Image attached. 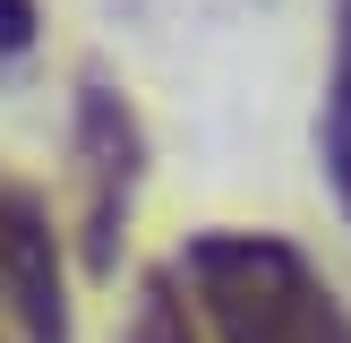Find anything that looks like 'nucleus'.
Segmentation results:
<instances>
[{
	"mask_svg": "<svg viewBox=\"0 0 351 343\" xmlns=\"http://www.w3.org/2000/svg\"><path fill=\"white\" fill-rule=\"evenodd\" d=\"M180 274L215 343H351L343 292L283 232H197Z\"/></svg>",
	"mask_w": 351,
	"mask_h": 343,
	"instance_id": "nucleus-1",
	"label": "nucleus"
},
{
	"mask_svg": "<svg viewBox=\"0 0 351 343\" xmlns=\"http://www.w3.org/2000/svg\"><path fill=\"white\" fill-rule=\"evenodd\" d=\"M137 163H146V137H137L129 95L86 78L77 86V189H86V266L95 274L120 266V223H129V198H137Z\"/></svg>",
	"mask_w": 351,
	"mask_h": 343,
	"instance_id": "nucleus-2",
	"label": "nucleus"
},
{
	"mask_svg": "<svg viewBox=\"0 0 351 343\" xmlns=\"http://www.w3.org/2000/svg\"><path fill=\"white\" fill-rule=\"evenodd\" d=\"M0 300L26 343H69V292H60V240L26 180L0 172Z\"/></svg>",
	"mask_w": 351,
	"mask_h": 343,
	"instance_id": "nucleus-3",
	"label": "nucleus"
},
{
	"mask_svg": "<svg viewBox=\"0 0 351 343\" xmlns=\"http://www.w3.org/2000/svg\"><path fill=\"white\" fill-rule=\"evenodd\" d=\"M317 146H326V180H335V198H343V215H351V0L335 9V78H326Z\"/></svg>",
	"mask_w": 351,
	"mask_h": 343,
	"instance_id": "nucleus-4",
	"label": "nucleus"
},
{
	"mask_svg": "<svg viewBox=\"0 0 351 343\" xmlns=\"http://www.w3.org/2000/svg\"><path fill=\"white\" fill-rule=\"evenodd\" d=\"M129 343H197V326H189V300H180V274H146V283H137Z\"/></svg>",
	"mask_w": 351,
	"mask_h": 343,
	"instance_id": "nucleus-5",
	"label": "nucleus"
},
{
	"mask_svg": "<svg viewBox=\"0 0 351 343\" xmlns=\"http://www.w3.org/2000/svg\"><path fill=\"white\" fill-rule=\"evenodd\" d=\"M34 26H43V17H34V0H0V51H26Z\"/></svg>",
	"mask_w": 351,
	"mask_h": 343,
	"instance_id": "nucleus-6",
	"label": "nucleus"
},
{
	"mask_svg": "<svg viewBox=\"0 0 351 343\" xmlns=\"http://www.w3.org/2000/svg\"><path fill=\"white\" fill-rule=\"evenodd\" d=\"M0 343H9V300H0Z\"/></svg>",
	"mask_w": 351,
	"mask_h": 343,
	"instance_id": "nucleus-7",
	"label": "nucleus"
}]
</instances>
